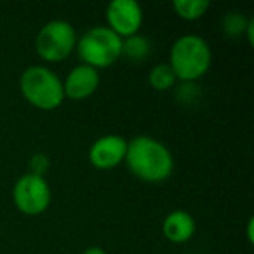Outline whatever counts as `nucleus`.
Here are the masks:
<instances>
[{
  "mask_svg": "<svg viewBox=\"0 0 254 254\" xmlns=\"http://www.w3.org/2000/svg\"><path fill=\"white\" fill-rule=\"evenodd\" d=\"M127 169L145 183H164L174 171V157L162 141L152 136H136L127 141Z\"/></svg>",
  "mask_w": 254,
  "mask_h": 254,
  "instance_id": "f257e3e1",
  "label": "nucleus"
},
{
  "mask_svg": "<svg viewBox=\"0 0 254 254\" xmlns=\"http://www.w3.org/2000/svg\"><path fill=\"white\" fill-rule=\"evenodd\" d=\"M171 70L178 80L195 82L209 71L212 64L211 46L195 33H185L173 42L169 51Z\"/></svg>",
  "mask_w": 254,
  "mask_h": 254,
  "instance_id": "f03ea898",
  "label": "nucleus"
},
{
  "mask_svg": "<svg viewBox=\"0 0 254 254\" xmlns=\"http://www.w3.org/2000/svg\"><path fill=\"white\" fill-rule=\"evenodd\" d=\"M19 89L26 101L40 110H54L64 101L63 80L44 64H32L23 70Z\"/></svg>",
  "mask_w": 254,
  "mask_h": 254,
  "instance_id": "7ed1b4c3",
  "label": "nucleus"
},
{
  "mask_svg": "<svg viewBox=\"0 0 254 254\" xmlns=\"http://www.w3.org/2000/svg\"><path fill=\"white\" fill-rule=\"evenodd\" d=\"M75 51L78 53L82 64L101 70L120 60L122 39L108 26H92L77 40Z\"/></svg>",
  "mask_w": 254,
  "mask_h": 254,
  "instance_id": "20e7f679",
  "label": "nucleus"
},
{
  "mask_svg": "<svg viewBox=\"0 0 254 254\" xmlns=\"http://www.w3.org/2000/svg\"><path fill=\"white\" fill-rule=\"evenodd\" d=\"M77 32L71 23L64 19H53L39 30L35 49L44 61L60 63L71 56V53L77 47Z\"/></svg>",
  "mask_w": 254,
  "mask_h": 254,
  "instance_id": "39448f33",
  "label": "nucleus"
},
{
  "mask_svg": "<svg viewBox=\"0 0 254 254\" xmlns=\"http://www.w3.org/2000/svg\"><path fill=\"white\" fill-rule=\"evenodd\" d=\"M53 198L46 178L35 174H23L12 187V202L19 212L26 216H39L47 211Z\"/></svg>",
  "mask_w": 254,
  "mask_h": 254,
  "instance_id": "423d86ee",
  "label": "nucleus"
},
{
  "mask_svg": "<svg viewBox=\"0 0 254 254\" xmlns=\"http://www.w3.org/2000/svg\"><path fill=\"white\" fill-rule=\"evenodd\" d=\"M106 21L120 39L136 35L143 25V7L136 0H112L106 5Z\"/></svg>",
  "mask_w": 254,
  "mask_h": 254,
  "instance_id": "0eeeda50",
  "label": "nucleus"
},
{
  "mask_svg": "<svg viewBox=\"0 0 254 254\" xmlns=\"http://www.w3.org/2000/svg\"><path fill=\"white\" fill-rule=\"evenodd\" d=\"M127 152V139L119 134H105L89 148V160L96 169L110 171L124 162Z\"/></svg>",
  "mask_w": 254,
  "mask_h": 254,
  "instance_id": "6e6552de",
  "label": "nucleus"
},
{
  "mask_svg": "<svg viewBox=\"0 0 254 254\" xmlns=\"http://www.w3.org/2000/svg\"><path fill=\"white\" fill-rule=\"evenodd\" d=\"M99 80H101L99 70L87 66V64H77L63 80L64 99L68 98L73 101H84L91 98L98 91Z\"/></svg>",
  "mask_w": 254,
  "mask_h": 254,
  "instance_id": "1a4fd4ad",
  "label": "nucleus"
},
{
  "mask_svg": "<svg viewBox=\"0 0 254 254\" xmlns=\"http://www.w3.org/2000/svg\"><path fill=\"white\" fill-rule=\"evenodd\" d=\"M195 219L185 209H174L164 218L162 221V233L169 242L183 244L193 237L195 233Z\"/></svg>",
  "mask_w": 254,
  "mask_h": 254,
  "instance_id": "9d476101",
  "label": "nucleus"
},
{
  "mask_svg": "<svg viewBox=\"0 0 254 254\" xmlns=\"http://www.w3.org/2000/svg\"><path fill=\"white\" fill-rule=\"evenodd\" d=\"M152 53V44H150V39L145 35H131L122 39V53H120V58H126V60L132 61V63H141Z\"/></svg>",
  "mask_w": 254,
  "mask_h": 254,
  "instance_id": "9b49d317",
  "label": "nucleus"
},
{
  "mask_svg": "<svg viewBox=\"0 0 254 254\" xmlns=\"http://www.w3.org/2000/svg\"><path fill=\"white\" fill-rule=\"evenodd\" d=\"M209 7H211L209 0H174L173 2V9L176 11V14L187 21L202 18Z\"/></svg>",
  "mask_w": 254,
  "mask_h": 254,
  "instance_id": "f8f14e48",
  "label": "nucleus"
},
{
  "mask_svg": "<svg viewBox=\"0 0 254 254\" xmlns=\"http://www.w3.org/2000/svg\"><path fill=\"white\" fill-rule=\"evenodd\" d=\"M176 80V75L167 63L155 64L148 73V82L155 91H169L171 87H174Z\"/></svg>",
  "mask_w": 254,
  "mask_h": 254,
  "instance_id": "ddd939ff",
  "label": "nucleus"
},
{
  "mask_svg": "<svg viewBox=\"0 0 254 254\" xmlns=\"http://www.w3.org/2000/svg\"><path fill=\"white\" fill-rule=\"evenodd\" d=\"M251 18L244 16L242 12H228V14L223 16L221 25H223V32L226 33L232 39H237V37H242L246 33L247 23H249Z\"/></svg>",
  "mask_w": 254,
  "mask_h": 254,
  "instance_id": "4468645a",
  "label": "nucleus"
},
{
  "mask_svg": "<svg viewBox=\"0 0 254 254\" xmlns=\"http://www.w3.org/2000/svg\"><path fill=\"white\" fill-rule=\"evenodd\" d=\"M28 166H30V174H35V176H46L47 171H49V166H51V160L46 153H33L28 160Z\"/></svg>",
  "mask_w": 254,
  "mask_h": 254,
  "instance_id": "2eb2a0df",
  "label": "nucleus"
},
{
  "mask_svg": "<svg viewBox=\"0 0 254 254\" xmlns=\"http://www.w3.org/2000/svg\"><path fill=\"white\" fill-rule=\"evenodd\" d=\"M176 98L180 101H183L185 105L195 103L198 98V87L195 85V82H181V85L176 89Z\"/></svg>",
  "mask_w": 254,
  "mask_h": 254,
  "instance_id": "dca6fc26",
  "label": "nucleus"
},
{
  "mask_svg": "<svg viewBox=\"0 0 254 254\" xmlns=\"http://www.w3.org/2000/svg\"><path fill=\"white\" fill-rule=\"evenodd\" d=\"M246 35H247V42H249L251 46H253V44H254V18H251L249 23H247Z\"/></svg>",
  "mask_w": 254,
  "mask_h": 254,
  "instance_id": "f3484780",
  "label": "nucleus"
},
{
  "mask_svg": "<svg viewBox=\"0 0 254 254\" xmlns=\"http://www.w3.org/2000/svg\"><path fill=\"white\" fill-rule=\"evenodd\" d=\"M82 254H108L103 247H98V246H92V247H87Z\"/></svg>",
  "mask_w": 254,
  "mask_h": 254,
  "instance_id": "a211bd4d",
  "label": "nucleus"
},
{
  "mask_svg": "<svg viewBox=\"0 0 254 254\" xmlns=\"http://www.w3.org/2000/svg\"><path fill=\"white\" fill-rule=\"evenodd\" d=\"M253 226H254V219L249 218V221H247V239H249V242H253Z\"/></svg>",
  "mask_w": 254,
  "mask_h": 254,
  "instance_id": "6ab92c4d",
  "label": "nucleus"
}]
</instances>
